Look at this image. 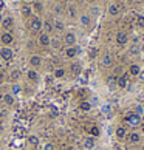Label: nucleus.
Instances as JSON below:
<instances>
[{"label": "nucleus", "instance_id": "1", "mask_svg": "<svg viewBox=\"0 0 144 150\" xmlns=\"http://www.w3.org/2000/svg\"><path fill=\"white\" fill-rule=\"evenodd\" d=\"M0 59L5 60V62H11V60L14 59L13 48H9V47H2L0 48Z\"/></svg>", "mask_w": 144, "mask_h": 150}, {"label": "nucleus", "instance_id": "2", "mask_svg": "<svg viewBox=\"0 0 144 150\" xmlns=\"http://www.w3.org/2000/svg\"><path fill=\"white\" fill-rule=\"evenodd\" d=\"M124 121H126L130 127H140V125H141V116H138L136 113H129V115H126Z\"/></svg>", "mask_w": 144, "mask_h": 150}, {"label": "nucleus", "instance_id": "3", "mask_svg": "<svg viewBox=\"0 0 144 150\" xmlns=\"http://www.w3.org/2000/svg\"><path fill=\"white\" fill-rule=\"evenodd\" d=\"M30 28H31L33 33L42 31V28H43V20L39 17V16H34V17L31 19V22H30Z\"/></svg>", "mask_w": 144, "mask_h": 150}, {"label": "nucleus", "instance_id": "4", "mask_svg": "<svg viewBox=\"0 0 144 150\" xmlns=\"http://www.w3.org/2000/svg\"><path fill=\"white\" fill-rule=\"evenodd\" d=\"M0 42H2V45H3V47H9L11 43L14 42V36H13V33L3 31L2 34H0Z\"/></svg>", "mask_w": 144, "mask_h": 150}, {"label": "nucleus", "instance_id": "5", "mask_svg": "<svg viewBox=\"0 0 144 150\" xmlns=\"http://www.w3.org/2000/svg\"><path fill=\"white\" fill-rule=\"evenodd\" d=\"M99 64H101V67H104V68H110V67L113 65V56L110 53L102 54V57L99 59Z\"/></svg>", "mask_w": 144, "mask_h": 150}, {"label": "nucleus", "instance_id": "6", "mask_svg": "<svg viewBox=\"0 0 144 150\" xmlns=\"http://www.w3.org/2000/svg\"><path fill=\"white\" fill-rule=\"evenodd\" d=\"M115 40H116V43H118L119 47H126L127 43H129V36H127V33H124V31H119L118 34H116Z\"/></svg>", "mask_w": 144, "mask_h": 150}, {"label": "nucleus", "instance_id": "7", "mask_svg": "<svg viewBox=\"0 0 144 150\" xmlns=\"http://www.w3.org/2000/svg\"><path fill=\"white\" fill-rule=\"evenodd\" d=\"M79 51H81V50H79L77 45L67 47V48H65V57H67V59H74L77 54H79Z\"/></svg>", "mask_w": 144, "mask_h": 150}, {"label": "nucleus", "instance_id": "8", "mask_svg": "<svg viewBox=\"0 0 144 150\" xmlns=\"http://www.w3.org/2000/svg\"><path fill=\"white\" fill-rule=\"evenodd\" d=\"M115 136H116V139H118V141H124L127 138V129L124 125H118L115 129Z\"/></svg>", "mask_w": 144, "mask_h": 150}, {"label": "nucleus", "instance_id": "9", "mask_svg": "<svg viewBox=\"0 0 144 150\" xmlns=\"http://www.w3.org/2000/svg\"><path fill=\"white\" fill-rule=\"evenodd\" d=\"M106 85H107L109 90H116V88H118V76L116 74L109 76L106 79Z\"/></svg>", "mask_w": 144, "mask_h": 150}, {"label": "nucleus", "instance_id": "10", "mask_svg": "<svg viewBox=\"0 0 144 150\" xmlns=\"http://www.w3.org/2000/svg\"><path fill=\"white\" fill-rule=\"evenodd\" d=\"M127 74L132 76V77H138L141 74V67L138 64H130L129 65V70H127Z\"/></svg>", "mask_w": 144, "mask_h": 150}, {"label": "nucleus", "instance_id": "11", "mask_svg": "<svg viewBox=\"0 0 144 150\" xmlns=\"http://www.w3.org/2000/svg\"><path fill=\"white\" fill-rule=\"evenodd\" d=\"M2 28H3L5 31L11 33V30L14 28V19H13V17H5V19L2 20Z\"/></svg>", "mask_w": 144, "mask_h": 150}, {"label": "nucleus", "instance_id": "12", "mask_svg": "<svg viewBox=\"0 0 144 150\" xmlns=\"http://www.w3.org/2000/svg\"><path fill=\"white\" fill-rule=\"evenodd\" d=\"M39 43H40V47H43V48L50 47V43H51V37H50L48 33H42V34L39 36Z\"/></svg>", "mask_w": 144, "mask_h": 150}, {"label": "nucleus", "instance_id": "13", "mask_svg": "<svg viewBox=\"0 0 144 150\" xmlns=\"http://www.w3.org/2000/svg\"><path fill=\"white\" fill-rule=\"evenodd\" d=\"M26 79H28L30 82H33V84L39 82V73H37V70L30 68L28 71H26Z\"/></svg>", "mask_w": 144, "mask_h": 150}, {"label": "nucleus", "instance_id": "14", "mask_svg": "<svg viewBox=\"0 0 144 150\" xmlns=\"http://www.w3.org/2000/svg\"><path fill=\"white\" fill-rule=\"evenodd\" d=\"M64 42L67 43V47H73V45H76V34H74V33H65Z\"/></svg>", "mask_w": 144, "mask_h": 150}, {"label": "nucleus", "instance_id": "15", "mask_svg": "<svg viewBox=\"0 0 144 150\" xmlns=\"http://www.w3.org/2000/svg\"><path fill=\"white\" fill-rule=\"evenodd\" d=\"M30 65H31V68L37 70L39 67L42 65V57H40V56H37V54H33V56L30 57Z\"/></svg>", "mask_w": 144, "mask_h": 150}, {"label": "nucleus", "instance_id": "16", "mask_svg": "<svg viewBox=\"0 0 144 150\" xmlns=\"http://www.w3.org/2000/svg\"><path fill=\"white\" fill-rule=\"evenodd\" d=\"M127 141L130 144H138L141 141V135L138 132H132V133H127Z\"/></svg>", "mask_w": 144, "mask_h": 150}, {"label": "nucleus", "instance_id": "17", "mask_svg": "<svg viewBox=\"0 0 144 150\" xmlns=\"http://www.w3.org/2000/svg\"><path fill=\"white\" fill-rule=\"evenodd\" d=\"M127 77H129V74H127V71L123 74V76H118V88H127L129 87V81H127Z\"/></svg>", "mask_w": 144, "mask_h": 150}, {"label": "nucleus", "instance_id": "18", "mask_svg": "<svg viewBox=\"0 0 144 150\" xmlns=\"http://www.w3.org/2000/svg\"><path fill=\"white\" fill-rule=\"evenodd\" d=\"M95 146H96V141H95V138H93V136H87L84 139V149L85 150H93Z\"/></svg>", "mask_w": 144, "mask_h": 150}, {"label": "nucleus", "instance_id": "19", "mask_svg": "<svg viewBox=\"0 0 144 150\" xmlns=\"http://www.w3.org/2000/svg\"><path fill=\"white\" fill-rule=\"evenodd\" d=\"M2 101L8 105V107H13L14 102H16V96H13L11 93H6V94H3L2 96Z\"/></svg>", "mask_w": 144, "mask_h": 150}, {"label": "nucleus", "instance_id": "20", "mask_svg": "<svg viewBox=\"0 0 144 150\" xmlns=\"http://www.w3.org/2000/svg\"><path fill=\"white\" fill-rule=\"evenodd\" d=\"M65 74H67V70H65L64 67H57V68L53 71V76L56 77V79H64Z\"/></svg>", "mask_w": 144, "mask_h": 150}, {"label": "nucleus", "instance_id": "21", "mask_svg": "<svg viewBox=\"0 0 144 150\" xmlns=\"http://www.w3.org/2000/svg\"><path fill=\"white\" fill-rule=\"evenodd\" d=\"M70 71H71V74H73V76H79V74L82 73V67H81V64H77V62L71 64V65H70Z\"/></svg>", "mask_w": 144, "mask_h": 150}, {"label": "nucleus", "instance_id": "22", "mask_svg": "<svg viewBox=\"0 0 144 150\" xmlns=\"http://www.w3.org/2000/svg\"><path fill=\"white\" fill-rule=\"evenodd\" d=\"M77 108L81 110V112H90L92 110V104L87 101V99H84V101H81L79 104H77Z\"/></svg>", "mask_w": 144, "mask_h": 150}, {"label": "nucleus", "instance_id": "23", "mask_svg": "<svg viewBox=\"0 0 144 150\" xmlns=\"http://www.w3.org/2000/svg\"><path fill=\"white\" fill-rule=\"evenodd\" d=\"M88 135L93 136V138H98L99 135H101V129H99L98 125H92L90 129H88Z\"/></svg>", "mask_w": 144, "mask_h": 150}, {"label": "nucleus", "instance_id": "24", "mask_svg": "<svg viewBox=\"0 0 144 150\" xmlns=\"http://www.w3.org/2000/svg\"><path fill=\"white\" fill-rule=\"evenodd\" d=\"M79 22H81L82 26H88L92 23V19H90V16H88V14H82L79 17Z\"/></svg>", "mask_w": 144, "mask_h": 150}, {"label": "nucleus", "instance_id": "25", "mask_svg": "<svg viewBox=\"0 0 144 150\" xmlns=\"http://www.w3.org/2000/svg\"><path fill=\"white\" fill-rule=\"evenodd\" d=\"M22 91V87L17 84V82H14V84H11V94H13V96H17V94Z\"/></svg>", "mask_w": 144, "mask_h": 150}, {"label": "nucleus", "instance_id": "26", "mask_svg": "<svg viewBox=\"0 0 144 150\" xmlns=\"http://www.w3.org/2000/svg\"><path fill=\"white\" fill-rule=\"evenodd\" d=\"M31 9H33V11H36L37 14H40V13H43V5H42L40 2H37V0H36V2H33Z\"/></svg>", "mask_w": 144, "mask_h": 150}, {"label": "nucleus", "instance_id": "27", "mask_svg": "<svg viewBox=\"0 0 144 150\" xmlns=\"http://www.w3.org/2000/svg\"><path fill=\"white\" fill-rule=\"evenodd\" d=\"M109 14L110 16H118L119 14V6H118V5H116V3L110 5V6H109Z\"/></svg>", "mask_w": 144, "mask_h": 150}, {"label": "nucleus", "instance_id": "28", "mask_svg": "<svg viewBox=\"0 0 144 150\" xmlns=\"http://www.w3.org/2000/svg\"><path fill=\"white\" fill-rule=\"evenodd\" d=\"M22 16H23V17H31L33 16V9H31V6H22Z\"/></svg>", "mask_w": 144, "mask_h": 150}, {"label": "nucleus", "instance_id": "29", "mask_svg": "<svg viewBox=\"0 0 144 150\" xmlns=\"http://www.w3.org/2000/svg\"><path fill=\"white\" fill-rule=\"evenodd\" d=\"M135 23H136L138 28H144V16H143V14H138V16H136Z\"/></svg>", "mask_w": 144, "mask_h": 150}, {"label": "nucleus", "instance_id": "30", "mask_svg": "<svg viewBox=\"0 0 144 150\" xmlns=\"http://www.w3.org/2000/svg\"><path fill=\"white\" fill-rule=\"evenodd\" d=\"M19 77H20V71L19 70H13V71H11V74H9V79H11V82H16V81H17L19 79Z\"/></svg>", "mask_w": 144, "mask_h": 150}, {"label": "nucleus", "instance_id": "31", "mask_svg": "<svg viewBox=\"0 0 144 150\" xmlns=\"http://www.w3.org/2000/svg\"><path fill=\"white\" fill-rule=\"evenodd\" d=\"M28 142H30V146H37V144H39V138L36 136V135H30L28 136Z\"/></svg>", "mask_w": 144, "mask_h": 150}, {"label": "nucleus", "instance_id": "32", "mask_svg": "<svg viewBox=\"0 0 144 150\" xmlns=\"http://www.w3.org/2000/svg\"><path fill=\"white\" fill-rule=\"evenodd\" d=\"M43 28H45L48 33H51L54 30V26H53V22H50V20H45L43 22Z\"/></svg>", "mask_w": 144, "mask_h": 150}, {"label": "nucleus", "instance_id": "33", "mask_svg": "<svg viewBox=\"0 0 144 150\" xmlns=\"http://www.w3.org/2000/svg\"><path fill=\"white\" fill-rule=\"evenodd\" d=\"M135 110H136L135 113H136L138 116L144 115V107H143V104H136V105H135Z\"/></svg>", "mask_w": 144, "mask_h": 150}, {"label": "nucleus", "instance_id": "34", "mask_svg": "<svg viewBox=\"0 0 144 150\" xmlns=\"http://www.w3.org/2000/svg\"><path fill=\"white\" fill-rule=\"evenodd\" d=\"M53 26H54V30H57V31H64V23L60 20H56L53 23Z\"/></svg>", "mask_w": 144, "mask_h": 150}, {"label": "nucleus", "instance_id": "35", "mask_svg": "<svg viewBox=\"0 0 144 150\" xmlns=\"http://www.w3.org/2000/svg\"><path fill=\"white\" fill-rule=\"evenodd\" d=\"M42 150H56V147H54V144H53V142H47L45 146H43Z\"/></svg>", "mask_w": 144, "mask_h": 150}, {"label": "nucleus", "instance_id": "36", "mask_svg": "<svg viewBox=\"0 0 144 150\" xmlns=\"http://www.w3.org/2000/svg\"><path fill=\"white\" fill-rule=\"evenodd\" d=\"M68 14H70V17H74V16H76V9H74V6H70V8H68Z\"/></svg>", "mask_w": 144, "mask_h": 150}, {"label": "nucleus", "instance_id": "37", "mask_svg": "<svg viewBox=\"0 0 144 150\" xmlns=\"http://www.w3.org/2000/svg\"><path fill=\"white\" fill-rule=\"evenodd\" d=\"M3 81H5V73H3V71H0V85L3 84Z\"/></svg>", "mask_w": 144, "mask_h": 150}, {"label": "nucleus", "instance_id": "38", "mask_svg": "<svg viewBox=\"0 0 144 150\" xmlns=\"http://www.w3.org/2000/svg\"><path fill=\"white\" fill-rule=\"evenodd\" d=\"M2 8H3V2L0 0V9H2Z\"/></svg>", "mask_w": 144, "mask_h": 150}, {"label": "nucleus", "instance_id": "39", "mask_svg": "<svg viewBox=\"0 0 144 150\" xmlns=\"http://www.w3.org/2000/svg\"><path fill=\"white\" fill-rule=\"evenodd\" d=\"M116 150H123V149H121V146H116Z\"/></svg>", "mask_w": 144, "mask_h": 150}, {"label": "nucleus", "instance_id": "40", "mask_svg": "<svg viewBox=\"0 0 144 150\" xmlns=\"http://www.w3.org/2000/svg\"><path fill=\"white\" fill-rule=\"evenodd\" d=\"M127 150H136V149H133V147H130V149H127Z\"/></svg>", "mask_w": 144, "mask_h": 150}, {"label": "nucleus", "instance_id": "41", "mask_svg": "<svg viewBox=\"0 0 144 150\" xmlns=\"http://www.w3.org/2000/svg\"><path fill=\"white\" fill-rule=\"evenodd\" d=\"M0 144H2V136H0Z\"/></svg>", "mask_w": 144, "mask_h": 150}, {"label": "nucleus", "instance_id": "42", "mask_svg": "<svg viewBox=\"0 0 144 150\" xmlns=\"http://www.w3.org/2000/svg\"><path fill=\"white\" fill-rule=\"evenodd\" d=\"M90 2H93V0H90Z\"/></svg>", "mask_w": 144, "mask_h": 150}]
</instances>
